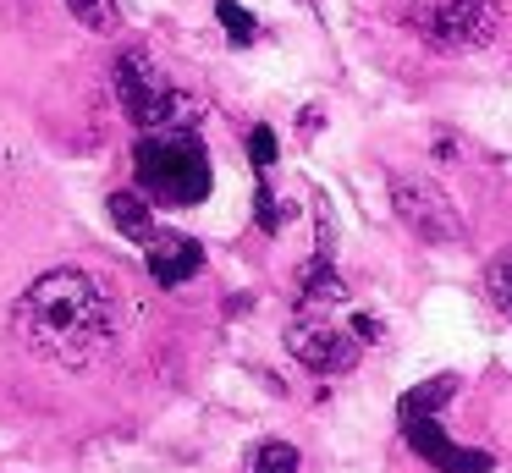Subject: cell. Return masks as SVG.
<instances>
[{
	"label": "cell",
	"instance_id": "obj_1",
	"mask_svg": "<svg viewBox=\"0 0 512 473\" xmlns=\"http://www.w3.org/2000/svg\"><path fill=\"white\" fill-rule=\"evenodd\" d=\"M12 330L34 358L56 363V369H89L122 336L116 303L89 270H50L17 297Z\"/></svg>",
	"mask_w": 512,
	"mask_h": 473
},
{
	"label": "cell",
	"instance_id": "obj_2",
	"mask_svg": "<svg viewBox=\"0 0 512 473\" xmlns=\"http://www.w3.org/2000/svg\"><path fill=\"white\" fill-rule=\"evenodd\" d=\"M133 176L144 187V198L166 209H193L210 198V154H204L199 132L193 127H160V132H144L133 143Z\"/></svg>",
	"mask_w": 512,
	"mask_h": 473
},
{
	"label": "cell",
	"instance_id": "obj_3",
	"mask_svg": "<svg viewBox=\"0 0 512 473\" xmlns=\"http://www.w3.org/2000/svg\"><path fill=\"white\" fill-rule=\"evenodd\" d=\"M116 99H122V116L133 121L138 132H160V127H193V99L182 88H171V77L149 61L144 50L116 55L111 66Z\"/></svg>",
	"mask_w": 512,
	"mask_h": 473
},
{
	"label": "cell",
	"instance_id": "obj_4",
	"mask_svg": "<svg viewBox=\"0 0 512 473\" xmlns=\"http://www.w3.org/2000/svg\"><path fill=\"white\" fill-rule=\"evenodd\" d=\"M402 22L430 50L463 55V50H485L501 33V0H413Z\"/></svg>",
	"mask_w": 512,
	"mask_h": 473
},
{
	"label": "cell",
	"instance_id": "obj_5",
	"mask_svg": "<svg viewBox=\"0 0 512 473\" xmlns=\"http://www.w3.org/2000/svg\"><path fill=\"white\" fill-rule=\"evenodd\" d=\"M391 209H397V220L413 237L463 242V215H457V204L435 182H424V176H391Z\"/></svg>",
	"mask_w": 512,
	"mask_h": 473
},
{
	"label": "cell",
	"instance_id": "obj_6",
	"mask_svg": "<svg viewBox=\"0 0 512 473\" xmlns=\"http://www.w3.org/2000/svg\"><path fill=\"white\" fill-rule=\"evenodd\" d=\"M358 347H364V341H358L353 330L331 325L325 314H303L298 308V319L287 325V352L314 374H347L358 363Z\"/></svg>",
	"mask_w": 512,
	"mask_h": 473
},
{
	"label": "cell",
	"instance_id": "obj_7",
	"mask_svg": "<svg viewBox=\"0 0 512 473\" xmlns=\"http://www.w3.org/2000/svg\"><path fill=\"white\" fill-rule=\"evenodd\" d=\"M397 424H402V435H408V446L419 451L435 473H490L496 468L490 451H474V446L446 440V429L435 424V413H397Z\"/></svg>",
	"mask_w": 512,
	"mask_h": 473
},
{
	"label": "cell",
	"instance_id": "obj_8",
	"mask_svg": "<svg viewBox=\"0 0 512 473\" xmlns=\"http://www.w3.org/2000/svg\"><path fill=\"white\" fill-rule=\"evenodd\" d=\"M144 259H149V275H155L160 286H182L204 270V248L193 237H182V231H155Z\"/></svg>",
	"mask_w": 512,
	"mask_h": 473
},
{
	"label": "cell",
	"instance_id": "obj_9",
	"mask_svg": "<svg viewBox=\"0 0 512 473\" xmlns=\"http://www.w3.org/2000/svg\"><path fill=\"white\" fill-rule=\"evenodd\" d=\"M342 297H347V286H342V275H336L331 253H314L298 270V308L303 314H325V308H336Z\"/></svg>",
	"mask_w": 512,
	"mask_h": 473
},
{
	"label": "cell",
	"instance_id": "obj_10",
	"mask_svg": "<svg viewBox=\"0 0 512 473\" xmlns=\"http://www.w3.org/2000/svg\"><path fill=\"white\" fill-rule=\"evenodd\" d=\"M111 220H116V231L122 237H133L138 248H149L155 242V215H149V204H144V193H111Z\"/></svg>",
	"mask_w": 512,
	"mask_h": 473
},
{
	"label": "cell",
	"instance_id": "obj_11",
	"mask_svg": "<svg viewBox=\"0 0 512 473\" xmlns=\"http://www.w3.org/2000/svg\"><path fill=\"white\" fill-rule=\"evenodd\" d=\"M457 396V374H435V380H424V385H413L408 396L397 402V413H435L441 402H452Z\"/></svg>",
	"mask_w": 512,
	"mask_h": 473
},
{
	"label": "cell",
	"instance_id": "obj_12",
	"mask_svg": "<svg viewBox=\"0 0 512 473\" xmlns=\"http://www.w3.org/2000/svg\"><path fill=\"white\" fill-rule=\"evenodd\" d=\"M67 11L78 17V28H89V33H116L122 28L116 0H67Z\"/></svg>",
	"mask_w": 512,
	"mask_h": 473
},
{
	"label": "cell",
	"instance_id": "obj_13",
	"mask_svg": "<svg viewBox=\"0 0 512 473\" xmlns=\"http://www.w3.org/2000/svg\"><path fill=\"white\" fill-rule=\"evenodd\" d=\"M215 17H221L226 39H232L237 50H248V44L259 39V22H254V11H243L237 0H215Z\"/></svg>",
	"mask_w": 512,
	"mask_h": 473
},
{
	"label": "cell",
	"instance_id": "obj_14",
	"mask_svg": "<svg viewBox=\"0 0 512 473\" xmlns=\"http://www.w3.org/2000/svg\"><path fill=\"white\" fill-rule=\"evenodd\" d=\"M485 292H490V303L512 319V248L496 253V259L485 264Z\"/></svg>",
	"mask_w": 512,
	"mask_h": 473
},
{
	"label": "cell",
	"instance_id": "obj_15",
	"mask_svg": "<svg viewBox=\"0 0 512 473\" xmlns=\"http://www.w3.org/2000/svg\"><path fill=\"white\" fill-rule=\"evenodd\" d=\"M254 473H298V446L292 440H265L254 451Z\"/></svg>",
	"mask_w": 512,
	"mask_h": 473
},
{
	"label": "cell",
	"instance_id": "obj_16",
	"mask_svg": "<svg viewBox=\"0 0 512 473\" xmlns=\"http://www.w3.org/2000/svg\"><path fill=\"white\" fill-rule=\"evenodd\" d=\"M248 160H254V171H270V165H276V132L270 127L248 132Z\"/></svg>",
	"mask_w": 512,
	"mask_h": 473
},
{
	"label": "cell",
	"instance_id": "obj_17",
	"mask_svg": "<svg viewBox=\"0 0 512 473\" xmlns=\"http://www.w3.org/2000/svg\"><path fill=\"white\" fill-rule=\"evenodd\" d=\"M254 209H259V226H265V231H281V220H287V215H281V204L270 198L265 182H259V193H254Z\"/></svg>",
	"mask_w": 512,
	"mask_h": 473
},
{
	"label": "cell",
	"instance_id": "obj_18",
	"mask_svg": "<svg viewBox=\"0 0 512 473\" xmlns=\"http://www.w3.org/2000/svg\"><path fill=\"white\" fill-rule=\"evenodd\" d=\"M353 336H358V341H380V319H369V314H353Z\"/></svg>",
	"mask_w": 512,
	"mask_h": 473
}]
</instances>
